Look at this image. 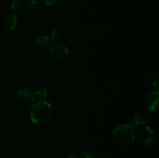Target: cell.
<instances>
[{"label": "cell", "mask_w": 159, "mask_h": 158, "mask_svg": "<svg viewBox=\"0 0 159 158\" xmlns=\"http://www.w3.org/2000/svg\"><path fill=\"white\" fill-rule=\"evenodd\" d=\"M53 108L49 102L44 100L36 101L30 107V116L31 122L37 125L47 124L53 116Z\"/></svg>", "instance_id": "6da1fadb"}, {"label": "cell", "mask_w": 159, "mask_h": 158, "mask_svg": "<svg viewBox=\"0 0 159 158\" xmlns=\"http://www.w3.org/2000/svg\"><path fill=\"white\" fill-rule=\"evenodd\" d=\"M136 132L132 125L124 124L116 127L113 132V138L121 146H128L134 141Z\"/></svg>", "instance_id": "7a4b0ae2"}, {"label": "cell", "mask_w": 159, "mask_h": 158, "mask_svg": "<svg viewBox=\"0 0 159 158\" xmlns=\"http://www.w3.org/2000/svg\"><path fill=\"white\" fill-rule=\"evenodd\" d=\"M37 7L35 0H13L12 2V10L16 15H26L32 13Z\"/></svg>", "instance_id": "3957f363"}, {"label": "cell", "mask_w": 159, "mask_h": 158, "mask_svg": "<svg viewBox=\"0 0 159 158\" xmlns=\"http://www.w3.org/2000/svg\"><path fill=\"white\" fill-rule=\"evenodd\" d=\"M49 53L51 57L56 60H64L69 54L68 47L58 42H56L50 47Z\"/></svg>", "instance_id": "277c9868"}, {"label": "cell", "mask_w": 159, "mask_h": 158, "mask_svg": "<svg viewBox=\"0 0 159 158\" xmlns=\"http://www.w3.org/2000/svg\"><path fill=\"white\" fill-rule=\"evenodd\" d=\"M139 139L145 146L152 145L156 139V133L151 126H144L140 130Z\"/></svg>", "instance_id": "5b68a950"}, {"label": "cell", "mask_w": 159, "mask_h": 158, "mask_svg": "<svg viewBox=\"0 0 159 158\" xmlns=\"http://www.w3.org/2000/svg\"><path fill=\"white\" fill-rule=\"evenodd\" d=\"M158 91H155L149 93L145 100L146 108L150 112H156L158 109Z\"/></svg>", "instance_id": "8992f818"}, {"label": "cell", "mask_w": 159, "mask_h": 158, "mask_svg": "<svg viewBox=\"0 0 159 158\" xmlns=\"http://www.w3.org/2000/svg\"><path fill=\"white\" fill-rule=\"evenodd\" d=\"M17 96H18L19 99L24 103H31L35 100L34 91L30 88H24L19 90V91L17 92Z\"/></svg>", "instance_id": "52a82bcc"}, {"label": "cell", "mask_w": 159, "mask_h": 158, "mask_svg": "<svg viewBox=\"0 0 159 158\" xmlns=\"http://www.w3.org/2000/svg\"><path fill=\"white\" fill-rule=\"evenodd\" d=\"M148 122V116L143 112H138L133 116L132 125L135 127H143Z\"/></svg>", "instance_id": "ba28073f"}, {"label": "cell", "mask_w": 159, "mask_h": 158, "mask_svg": "<svg viewBox=\"0 0 159 158\" xmlns=\"http://www.w3.org/2000/svg\"><path fill=\"white\" fill-rule=\"evenodd\" d=\"M18 21L15 15H9L4 20V26L8 30H13L17 26Z\"/></svg>", "instance_id": "9c48e42d"}, {"label": "cell", "mask_w": 159, "mask_h": 158, "mask_svg": "<svg viewBox=\"0 0 159 158\" xmlns=\"http://www.w3.org/2000/svg\"><path fill=\"white\" fill-rule=\"evenodd\" d=\"M51 43V39L46 35L38 36L35 39V44L40 48H46Z\"/></svg>", "instance_id": "30bf717a"}, {"label": "cell", "mask_w": 159, "mask_h": 158, "mask_svg": "<svg viewBox=\"0 0 159 158\" xmlns=\"http://www.w3.org/2000/svg\"><path fill=\"white\" fill-rule=\"evenodd\" d=\"M34 95L35 100H43L48 96V91L45 88H39L34 91Z\"/></svg>", "instance_id": "8fae6325"}, {"label": "cell", "mask_w": 159, "mask_h": 158, "mask_svg": "<svg viewBox=\"0 0 159 158\" xmlns=\"http://www.w3.org/2000/svg\"><path fill=\"white\" fill-rule=\"evenodd\" d=\"M61 38V33L58 29H54L51 32V40L54 42H57Z\"/></svg>", "instance_id": "7c38bea8"}, {"label": "cell", "mask_w": 159, "mask_h": 158, "mask_svg": "<svg viewBox=\"0 0 159 158\" xmlns=\"http://www.w3.org/2000/svg\"><path fill=\"white\" fill-rule=\"evenodd\" d=\"M82 154L85 156V158H105L99 153H89L86 150H82Z\"/></svg>", "instance_id": "4fadbf2b"}, {"label": "cell", "mask_w": 159, "mask_h": 158, "mask_svg": "<svg viewBox=\"0 0 159 158\" xmlns=\"http://www.w3.org/2000/svg\"><path fill=\"white\" fill-rule=\"evenodd\" d=\"M60 0H43L45 4L48 6H54L59 2Z\"/></svg>", "instance_id": "5bb4252c"}, {"label": "cell", "mask_w": 159, "mask_h": 158, "mask_svg": "<svg viewBox=\"0 0 159 158\" xmlns=\"http://www.w3.org/2000/svg\"><path fill=\"white\" fill-rule=\"evenodd\" d=\"M68 158H85L83 154H80V153H74L68 156Z\"/></svg>", "instance_id": "9a60e30c"}, {"label": "cell", "mask_w": 159, "mask_h": 158, "mask_svg": "<svg viewBox=\"0 0 159 158\" xmlns=\"http://www.w3.org/2000/svg\"><path fill=\"white\" fill-rule=\"evenodd\" d=\"M152 85L155 88H158V77H153V81H152Z\"/></svg>", "instance_id": "2e32d148"}, {"label": "cell", "mask_w": 159, "mask_h": 158, "mask_svg": "<svg viewBox=\"0 0 159 158\" xmlns=\"http://www.w3.org/2000/svg\"><path fill=\"white\" fill-rule=\"evenodd\" d=\"M1 2H2V0H0V3H1Z\"/></svg>", "instance_id": "e0dca14e"}]
</instances>
